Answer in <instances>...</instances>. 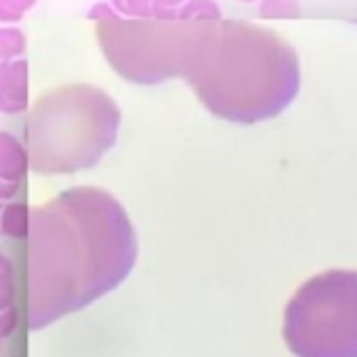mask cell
Returning <instances> with one entry per match:
<instances>
[{
    "label": "cell",
    "mask_w": 357,
    "mask_h": 357,
    "mask_svg": "<svg viewBox=\"0 0 357 357\" xmlns=\"http://www.w3.org/2000/svg\"><path fill=\"white\" fill-rule=\"evenodd\" d=\"M30 168L32 160L28 147L15 135L0 130V176L22 183Z\"/></svg>",
    "instance_id": "52a82bcc"
},
{
    "label": "cell",
    "mask_w": 357,
    "mask_h": 357,
    "mask_svg": "<svg viewBox=\"0 0 357 357\" xmlns=\"http://www.w3.org/2000/svg\"><path fill=\"white\" fill-rule=\"evenodd\" d=\"M17 321H20V317H17V309L15 307H11V309H7V311H0V336H11L13 334V330L17 328Z\"/></svg>",
    "instance_id": "9a60e30c"
},
{
    "label": "cell",
    "mask_w": 357,
    "mask_h": 357,
    "mask_svg": "<svg viewBox=\"0 0 357 357\" xmlns=\"http://www.w3.org/2000/svg\"><path fill=\"white\" fill-rule=\"evenodd\" d=\"M178 17L185 22H219L221 9L215 0H190L178 13Z\"/></svg>",
    "instance_id": "30bf717a"
},
{
    "label": "cell",
    "mask_w": 357,
    "mask_h": 357,
    "mask_svg": "<svg viewBox=\"0 0 357 357\" xmlns=\"http://www.w3.org/2000/svg\"><path fill=\"white\" fill-rule=\"evenodd\" d=\"M183 0H153V15H162V13H170V9L178 7Z\"/></svg>",
    "instance_id": "ac0fdd59"
},
{
    "label": "cell",
    "mask_w": 357,
    "mask_h": 357,
    "mask_svg": "<svg viewBox=\"0 0 357 357\" xmlns=\"http://www.w3.org/2000/svg\"><path fill=\"white\" fill-rule=\"evenodd\" d=\"M22 192V183L20 181H11V178L0 176V202H11L20 196Z\"/></svg>",
    "instance_id": "e0dca14e"
},
{
    "label": "cell",
    "mask_w": 357,
    "mask_h": 357,
    "mask_svg": "<svg viewBox=\"0 0 357 357\" xmlns=\"http://www.w3.org/2000/svg\"><path fill=\"white\" fill-rule=\"evenodd\" d=\"M86 17L99 24V22H105V20H114V17H118V11L114 9V5L97 3V5H93V7L89 9V15H86Z\"/></svg>",
    "instance_id": "2e32d148"
},
{
    "label": "cell",
    "mask_w": 357,
    "mask_h": 357,
    "mask_svg": "<svg viewBox=\"0 0 357 357\" xmlns=\"http://www.w3.org/2000/svg\"><path fill=\"white\" fill-rule=\"evenodd\" d=\"M211 22H174L170 13L147 20H105L95 26L97 45L112 70L135 84L188 76Z\"/></svg>",
    "instance_id": "277c9868"
},
{
    "label": "cell",
    "mask_w": 357,
    "mask_h": 357,
    "mask_svg": "<svg viewBox=\"0 0 357 357\" xmlns=\"http://www.w3.org/2000/svg\"><path fill=\"white\" fill-rule=\"evenodd\" d=\"M13 303H15L13 271H0V311L11 309Z\"/></svg>",
    "instance_id": "5bb4252c"
},
{
    "label": "cell",
    "mask_w": 357,
    "mask_h": 357,
    "mask_svg": "<svg viewBox=\"0 0 357 357\" xmlns=\"http://www.w3.org/2000/svg\"><path fill=\"white\" fill-rule=\"evenodd\" d=\"M298 11L301 9H298L296 0H263L261 9H259V13L263 17H273V20H280V17H296Z\"/></svg>",
    "instance_id": "4fadbf2b"
},
{
    "label": "cell",
    "mask_w": 357,
    "mask_h": 357,
    "mask_svg": "<svg viewBox=\"0 0 357 357\" xmlns=\"http://www.w3.org/2000/svg\"><path fill=\"white\" fill-rule=\"evenodd\" d=\"M28 47L26 34L13 26H0V68L17 61Z\"/></svg>",
    "instance_id": "9c48e42d"
},
{
    "label": "cell",
    "mask_w": 357,
    "mask_h": 357,
    "mask_svg": "<svg viewBox=\"0 0 357 357\" xmlns=\"http://www.w3.org/2000/svg\"><path fill=\"white\" fill-rule=\"evenodd\" d=\"M118 13L130 20H147L153 17V0H112Z\"/></svg>",
    "instance_id": "7c38bea8"
},
{
    "label": "cell",
    "mask_w": 357,
    "mask_h": 357,
    "mask_svg": "<svg viewBox=\"0 0 357 357\" xmlns=\"http://www.w3.org/2000/svg\"><path fill=\"white\" fill-rule=\"evenodd\" d=\"M38 0H0V24L11 26L26 17L36 7Z\"/></svg>",
    "instance_id": "8fae6325"
},
{
    "label": "cell",
    "mask_w": 357,
    "mask_h": 357,
    "mask_svg": "<svg viewBox=\"0 0 357 357\" xmlns=\"http://www.w3.org/2000/svg\"><path fill=\"white\" fill-rule=\"evenodd\" d=\"M219 118L257 122L280 114L298 91V59L275 34L238 22H211L188 76Z\"/></svg>",
    "instance_id": "7a4b0ae2"
},
{
    "label": "cell",
    "mask_w": 357,
    "mask_h": 357,
    "mask_svg": "<svg viewBox=\"0 0 357 357\" xmlns=\"http://www.w3.org/2000/svg\"><path fill=\"white\" fill-rule=\"evenodd\" d=\"M0 236H3V234H0Z\"/></svg>",
    "instance_id": "44dd1931"
},
{
    "label": "cell",
    "mask_w": 357,
    "mask_h": 357,
    "mask_svg": "<svg viewBox=\"0 0 357 357\" xmlns=\"http://www.w3.org/2000/svg\"><path fill=\"white\" fill-rule=\"evenodd\" d=\"M30 107V63L26 59L0 68V114L17 116Z\"/></svg>",
    "instance_id": "8992f818"
},
{
    "label": "cell",
    "mask_w": 357,
    "mask_h": 357,
    "mask_svg": "<svg viewBox=\"0 0 357 357\" xmlns=\"http://www.w3.org/2000/svg\"><path fill=\"white\" fill-rule=\"evenodd\" d=\"M120 109L99 86L70 82L43 93L28 114L26 147L38 174H72L95 166L116 143Z\"/></svg>",
    "instance_id": "3957f363"
},
{
    "label": "cell",
    "mask_w": 357,
    "mask_h": 357,
    "mask_svg": "<svg viewBox=\"0 0 357 357\" xmlns=\"http://www.w3.org/2000/svg\"><path fill=\"white\" fill-rule=\"evenodd\" d=\"M0 338H3V336H0Z\"/></svg>",
    "instance_id": "7402d4cb"
},
{
    "label": "cell",
    "mask_w": 357,
    "mask_h": 357,
    "mask_svg": "<svg viewBox=\"0 0 357 357\" xmlns=\"http://www.w3.org/2000/svg\"><path fill=\"white\" fill-rule=\"evenodd\" d=\"M282 332L296 357H357V271H326L303 284Z\"/></svg>",
    "instance_id": "5b68a950"
},
{
    "label": "cell",
    "mask_w": 357,
    "mask_h": 357,
    "mask_svg": "<svg viewBox=\"0 0 357 357\" xmlns=\"http://www.w3.org/2000/svg\"><path fill=\"white\" fill-rule=\"evenodd\" d=\"M0 271H11V261L7 259L3 250H0Z\"/></svg>",
    "instance_id": "d6986e66"
},
{
    "label": "cell",
    "mask_w": 357,
    "mask_h": 357,
    "mask_svg": "<svg viewBox=\"0 0 357 357\" xmlns=\"http://www.w3.org/2000/svg\"><path fill=\"white\" fill-rule=\"evenodd\" d=\"M244 3H252V0H244Z\"/></svg>",
    "instance_id": "ffe728a7"
},
{
    "label": "cell",
    "mask_w": 357,
    "mask_h": 357,
    "mask_svg": "<svg viewBox=\"0 0 357 357\" xmlns=\"http://www.w3.org/2000/svg\"><path fill=\"white\" fill-rule=\"evenodd\" d=\"M26 313L32 330L116 290L137 261L135 227L101 188H70L32 208Z\"/></svg>",
    "instance_id": "6da1fadb"
},
{
    "label": "cell",
    "mask_w": 357,
    "mask_h": 357,
    "mask_svg": "<svg viewBox=\"0 0 357 357\" xmlns=\"http://www.w3.org/2000/svg\"><path fill=\"white\" fill-rule=\"evenodd\" d=\"M32 231V208L24 202H9L0 211V234L11 240H26Z\"/></svg>",
    "instance_id": "ba28073f"
}]
</instances>
